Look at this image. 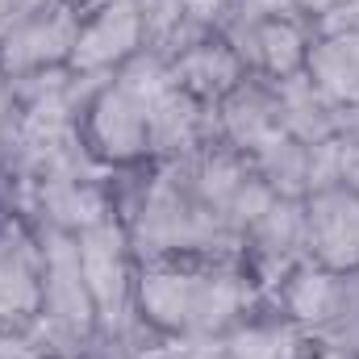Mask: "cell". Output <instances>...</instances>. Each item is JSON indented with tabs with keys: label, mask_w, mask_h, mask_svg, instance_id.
<instances>
[{
	"label": "cell",
	"mask_w": 359,
	"mask_h": 359,
	"mask_svg": "<svg viewBox=\"0 0 359 359\" xmlns=\"http://www.w3.org/2000/svg\"><path fill=\"white\" fill-rule=\"evenodd\" d=\"M276 109H280V130L305 147H318V142H330L339 138V117L343 109L318 88L305 72L288 76V80H276Z\"/></svg>",
	"instance_id": "7c38bea8"
},
{
	"label": "cell",
	"mask_w": 359,
	"mask_h": 359,
	"mask_svg": "<svg viewBox=\"0 0 359 359\" xmlns=\"http://www.w3.org/2000/svg\"><path fill=\"white\" fill-rule=\"evenodd\" d=\"M0 80H4V76H0Z\"/></svg>",
	"instance_id": "2e32d148"
},
{
	"label": "cell",
	"mask_w": 359,
	"mask_h": 359,
	"mask_svg": "<svg viewBox=\"0 0 359 359\" xmlns=\"http://www.w3.org/2000/svg\"><path fill=\"white\" fill-rule=\"evenodd\" d=\"M209 142H222L213 104H201L196 96H188L176 84H168L151 100V113H147V159L176 163V159L196 155Z\"/></svg>",
	"instance_id": "52a82bcc"
},
{
	"label": "cell",
	"mask_w": 359,
	"mask_h": 359,
	"mask_svg": "<svg viewBox=\"0 0 359 359\" xmlns=\"http://www.w3.org/2000/svg\"><path fill=\"white\" fill-rule=\"evenodd\" d=\"M142 50V21L134 0H100L84 8L80 38L72 50V72H117L130 55Z\"/></svg>",
	"instance_id": "9c48e42d"
},
{
	"label": "cell",
	"mask_w": 359,
	"mask_h": 359,
	"mask_svg": "<svg viewBox=\"0 0 359 359\" xmlns=\"http://www.w3.org/2000/svg\"><path fill=\"white\" fill-rule=\"evenodd\" d=\"M80 8L55 0L46 13L29 17L25 25H17L13 34L0 38V76H29V72H50V67H67L76 38H80Z\"/></svg>",
	"instance_id": "5b68a950"
},
{
	"label": "cell",
	"mask_w": 359,
	"mask_h": 359,
	"mask_svg": "<svg viewBox=\"0 0 359 359\" xmlns=\"http://www.w3.org/2000/svg\"><path fill=\"white\" fill-rule=\"evenodd\" d=\"M251 172L264 180L276 196L305 201L309 196V147L288 138V134H280L259 155H251Z\"/></svg>",
	"instance_id": "5bb4252c"
},
{
	"label": "cell",
	"mask_w": 359,
	"mask_h": 359,
	"mask_svg": "<svg viewBox=\"0 0 359 359\" xmlns=\"http://www.w3.org/2000/svg\"><path fill=\"white\" fill-rule=\"evenodd\" d=\"M305 259L330 271L359 268V192L347 184L305 196Z\"/></svg>",
	"instance_id": "8992f818"
},
{
	"label": "cell",
	"mask_w": 359,
	"mask_h": 359,
	"mask_svg": "<svg viewBox=\"0 0 359 359\" xmlns=\"http://www.w3.org/2000/svg\"><path fill=\"white\" fill-rule=\"evenodd\" d=\"M297 264H305V201L276 196L243 238V268L255 284H280Z\"/></svg>",
	"instance_id": "ba28073f"
},
{
	"label": "cell",
	"mask_w": 359,
	"mask_h": 359,
	"mask_svg": "<svg viewBox=\"0 0 359 359\" xmlns=\"http://www.w3.org/2000/svg\"><path fill=\"white\" fill-rule=\"evenodd\" d=\"M213 113H217V138L243 159L259 155L268 142L284 134L280 109H276V80H264V76H247L238 88L213 104Z\"/></svg>",
	"instance_id": "30bf717a"
},
{
	"label": "cell",
	"mask_w": 359,
	"mask_h": 359,
	"mask_svg": "<svg viewBox=\"0 0 359 359\" xmlns=\"http://www.w3.org/2000/svg\"><path fill=\"white\" fill-rule=\"evenodd\" d=\"M42 238L25 213H0V330H25L42 309Z\"/></svg>",
	"instance_id": "277c9868"
},
{
	"label": "cell",
	"mask_w": 359,
	"mask_h": 359,
	"mask_svg": "<svg viewBox=\"0 0 359 359\" xmlns=\"http://www.w3.org/2000/svg\"><path fill=\"white\" fill-rule=\"evenodd\" d=\"M339 4H347V0H301V13L313 21V17H322V13H330V8H339Z\"/></svg>",
	"instance_id": "9a60e30c"
},
{
	"label": "cell",
	"mask_w": 359,
	"mask_h": 359,
	"mask_svg": "<svg viewBox=\"0 0 359 359\" xmlns=\"http://www.w3.org/2000/svg\"><path fill=\"white\" fill-rule=\"evenodd\" d=\"M255 305V280L243 264L159 259L138 264L134 318L163 339H222Z\"/></svg>",
	"instance_id": "6da1fadb"
},
{
	"label": "cell",
	"mask_w": 359,
	"mask_h": 359,
	"mask_svg": "<svg viewBox=\"0 0 359 359\" xmlns=\"http://www.w3.org/2000/svg\"><path fill=\"white\" fill-rule=\"evenodd\" d=\"M80 247V268L88 280V292L100 313V334H117L126 339L134 318V280H138V259L130 247V234L121 226V217H104L88 226L84 234H76Z\"/></svg>",
	"instance_id": "7a4b0ae2"
},
{
	"label": "cell",
	"mask_w": 359,
	"mask_h": 359,
	"mask_svg": "<svg viewBox=\"0 0 359 359\" xmlns=\"http://www.w3.org/2000/svg\"><path fill=\"white\" fill-rule=\"evenodd\" d=\"M172 67V84L184 88L188 96H196L201 104H217L226 92H234L251 72L243 67V59L234 55V46L222 34H209L205 42L188 46L180 59L168 63Z\"/></svg>",
	"instance_id": "8fae6325"
},
{
	"label": "cell",
	"mask_w": 359,
	"mask_h": 359,
	"mask_svg": "<svg viewBox=\"0 0 359 359\" xmlns=\"http://www.w3.org/2000/svg\"><path fill=\"white\" fill-rule=\"evenodd\" d=\"M147 113H151V96H142L134 84H126L113 72V80L84 109V121H80L84 142L109 168L142 163L147 159Z\"/></svg>",
	"instance_id": "3957f363"
},
{
	"label": "cell",
	"mask_w": 359,
	"mask_h": 359,
	"mask_svg": "<svg viewBox=\"0 0 359 359\" xmlns=\"http://www.w3.org/2000/svg\"><path fill=\"white\" fill-rule=\"evenodd\" d=\"M305 76L339 109L359 104V29L318 34V42L309 46V59H305Z\"/></svg>",
	"instance_id": "4fadbf2b"
}]
</instances>
